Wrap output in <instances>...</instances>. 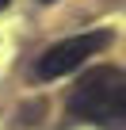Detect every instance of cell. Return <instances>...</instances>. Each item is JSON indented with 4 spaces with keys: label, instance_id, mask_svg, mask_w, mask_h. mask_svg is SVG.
I'll use <instances>...</instances> for the list:
<instances>
[{
    "label": "cell",
    "instance_id": "cell-1",
    "mask_svg": "<svg viewBox=\"0 0 126 130\" xmlns=\"http://www.w3.org/2000/svg\"><path fill=\"white\" fill-rule=\"evenodd\" d=\"M69 107L84 122H99L107 130L122 126L126 122V73L115 65H99L96 73L80 77Z\"/></svg>",
    "mask_w": 126,
    "mask_h": 130
},
{
    "label": "cell",
    "instance_id": "cell-2",
    "mask_svg": "<svg viewBox=\"0 0 126 130\" xmlns=\"http://www.w3.org/2000/svg\"><path fill=\"white\" fill-rule=\"evenodd\" d=\"M107 42H111V31H88V35H77V38H65V42H53V46L38 57L34 77H38V80H57V77L80 69L88 57H96Z\"/></svg>",
    "mask_w": 126,
    "mask_h": 130
},
{
    "label": "cell",
    "instance_id": "cell-3",
    "mask_svg": "<svg viewBox=\"0 0 126 130\" xmlns=\"http://www.w3.org/2000/svg\"><path fill=\"white\" fill-rule=\"evenodd\" d=\"M0 8H8V0H0Z\"/></svg>",
    "mask_w": 126,
    "mask_h": 130
},
{
    "label": "cell",
    "instance_id": "cell-4",
    "mask_svg": "<svg viewBox=\"0 0 126 130\" xmlns=\"http://www.w3.org/2000/svg\"><path fill=\"white\" fill-rule=\"evenodd\" d=\"M42 4H53V0H42Z\"/></svg>",
    "mask_w": 126,
    "mask_h": 130
}]
</instances>
